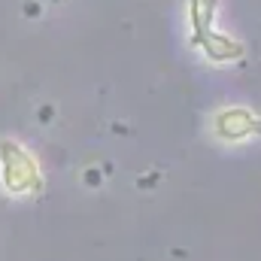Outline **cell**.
<instances>
[{
    "label": "cell",
    "mask_w": 261,
    "mask_h": 261,
    "mask_svg": "<svg viewBox=\"0 0 261 261\" xmlns=\"http://www.w3.org/2000/svg\"><path fill=\"white\" fill-rule=\"evenodd\" d=\"M0 164H3V186L12 195H31L43 189L37 161L21 152L15 143H0Z\"/></svg>",
    "instance_id": "cell-1"
},
{
    "label": "cell",
    "mask_w": 261,
    "mask_h": 261,
    "mask_svg": "<svg viewBox=\"0 0 261 261\" xmlns=\"http://www.w3.org/2000/svg\"><path fill=\"white\" fill-rule=\"evenodd\" d=\"M255 128H261L258 119L249 116L246 110H228V113H222V116L216 119V130H219V137H228V140H240V137L252 134Z\"/></svg>",
    "instance_id": "cell-2"
},
{
    "label": "cell",
    "mask_w": 261,
    "mask_h": 261,
    "mask_svg": "<svg viewBox=\"0 0 261 261\" xmlns=\"http://www.w3.org/2000/svg\"><path fill=\"white\" fill-rule=\"evenodd\" d=\"M200 46L206 49V55H210L213 61H231V58H240V55H243V46H240V43H234V40H228V37H216V34H210Z\"/></svg>",
    "instance_id": "cell-3"
}]
</instances>
